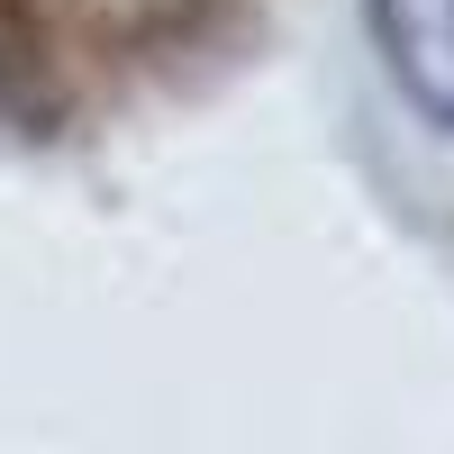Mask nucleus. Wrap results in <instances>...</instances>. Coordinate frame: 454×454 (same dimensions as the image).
I'll return each instance as SVG.
<instances>
[{
  "label": "nucleus",
  "instance_id": "nucleus-1",
  "mask_svg": "<svg viewBox=\"0 0 454 454\" xmlns=\"http://www.w3.org/2000/svg\"><path fill=\"white\" fill-rule=\"evenodd\" d=\"M372 10H382V46L409 100L454 119V0H372Z\"/></svg>",
  "mask_w": 454,
  "mask_h": 454
}]
</instances>
